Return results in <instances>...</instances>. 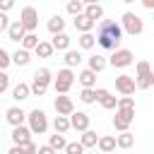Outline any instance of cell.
<instances>
[{"label":"cell","mask_w":154,"mask_h":154,"mask_svg":"<svg viewBox=\"0 0 154 154\" xmlns=\"http://www.w3.org/2000/svg\"><path fill=\"white\" fill-rule=\"evenodd\" d=\"M96 43L103 48V51H116L123 41V29L116 19H101L99 26H96Z\"/></svg>","instance_id":"cell-1"},{"label":"cell","mask_w":154,"mask_h":154,"mask_svg":"<svg viewBox=\"0 0 154 154\" xmlns=\"http://www.w3.org/2000/svg\"><path fill=\"white\" fill-rule=\"evenodd\" d=\"M118 24H120L123 34H130V36H140V34L144 31V22H142V17L135 14V12H125Z\"/></svg>","instance_id":"cell-2"},{"label":"cell","mask_w":154,"mask_h":154,"mask_svg":"<svg viewBox=\"0 0 154 154\" xmlns=\"http://www.w3.org/2000/svg\"><path fill=\"white\" fill-rule=\"evenodd\" d=\"M26 120H29V130H31V135H43L46 130H48V116H46V111H41V108H34V111H29L26 113Z\"/></svg>","instance_id":"cell-3"},{"label":"cell","mask_w":154,"mask_h":154,"mask_svg":"<svg viewBox=\"0 0 154 154\" xmlns=\"http://www.w3.org/2000/svg\"><path fill=\"white\" fill-rule=\"evenodd\" d=\"M72 82H75V72H72V67H63V70H58V75L53 77V89H55V94H67L70 87H72Z\"/></svg>","instance_id":"cell-4"},{"label":"cell","mask_w":154,"mask_h":154,"mask_svg":"<svg viewBox=\"0 0 154 154\" xmlns=\"http://www.w3.org/2000/svg\"><path fill=\"white\" fill-rule=\"evenodd\" d=\"M17 22L22 24V29H24V31H36V26H38V10H36L34 5L22 7V12H19V19H17Z\"/></svg>","instance_id":"cell-5"},{"label":"cell","mask_w":154,"mask_h":154,"mask_svg":"<svg viewBox=\"0 0 154 154\" xmlns=\"http://www.w3.org/2000/svg\"><path fill=\"white\" fill-rule=\"evenodd\" d=\"M106 63L111 65V67H128V65H132L135 63V55H132V51L130 48H116L113 53H111V58H106Z\"/></svg>","instance_id":"cell-6"},{"label":"cell","mask_w":154,"mask_h":154,"mask_svg":"<svg viewBox=\"0 0 154 154\" xmlns=\"http://www.w3.org/2000/svg\"><path fill=\"white\" fill-rule=\"evenodd\" d=\"M132 120H135V108H116V116H113V128H116L118 132L130 130Z\"/></svg>","instance_id":"cell-7"},{"label":"cell","mask_w":154,"mask_h":154,"mask_svg":"<svg viewBox=\"0 0 154 154\" xmlns=\"http://www.w3.org/2000/svg\"><path fill=\"white\" fill-rule=\"evenodd\" d=\"M67 120H70V130H77V132L89 130V113H84V111H72L67 116Z\"/></svg>","instance_id":"cell-8"},{"label":"cell","mask_w":154,"mask_h":154,"mask_svg":"<svg viewBox=\"0 0 154 154\" xmlns=\"http://www.w3.org/2000/svg\"><path fill=\"white\" fill-rule=\"evenodd\" d=\"M116 89L123 96H132L135 94V77L132 75H118L116 77Z\"/></svg>","instance_id":"cell-9"},{"label":"cell","mask_w":154,"mask_h":154,"mask_svg":"<svg viewBox=\"0 0 154 154\" xmlns=\"http://www.w3.org/2000/svg\"><path fill=\"white\" fill-rule=\"evenodd\" d=\"M53 106H55V113L58 116H70L75 111V101L70 96H65V94H58L55 101H53Z\"/></svg>","instance_id":"cell-10"},{"label":"cell","mask_w":154,"mask_h":154,"mask_svg":"<svg viewBox=\"0 0 154 154\" xmlns=\"http://www.w3.org/2000/svg\"><path fill=\"white\" fill-rule=\"evenodd\" d=\"M94 94H96V101L101 103V108H106V111H113V108H116L118 99H116L108 89H101V87H99V89H94Z\"/></svg>","instance_id":"cell-11"},{"label":"cell","mask_w":154,"mask_h":154,"mask_svg":"<svg viewBox=\"0 0 154 154\" xmlns=\"http://www.w3.org/2000/svg\"><path fill=\"white\" fill-rule=\"evenodd\" d=\"M5 120H7L12 128H17V125H24V120H26V113L22 111V106H10V108L5 111Z\"/></svg>","instance_id":"cell-12"},{"label":"cell","mask_w":154,"mask_h":154,"mask_svg":"<svg viewBox=\"0 0 154 154\" xmlns=\"http://www.w3.org/2000/svg\"><path fill=\"white\" fill-rule=\"evenodd\" d=\"M12 144H26V142H31V130L26 128V125H17V128H12Z\"/></svg>","instance_id":"cell-13"},{"label":"cell","mask_w":154,"mask_h":154,"mask_svg":"<svg viewBox=\"0 0 154 154\" xmlns=\"http://www.w3.org/2000/svg\"><path fill=\"white\" fill-rule=\"evenodd\" d=\"M82 14L96 24V22H101V19H103V7H101V2H96V5H84Z\"/></svg>","instance_id":"cell-14"},{"label":"cell","mask_w":154,"mask_h":154,"mask_svg":"<svg viewBox=\"0 0 154 154\" xmlns=\"http://www.w3.org/2000/svg\"><path fill=\"white\" fill-rule=\"evenodd\" d=\"M96 147H99L101 154H111V152L116 149V135H99Z\"/></svg>","instance_id":"cell-15"},{"label":"cell","mask_w":154,"mask_h":154,"mask_svg":"<svg viewBox=\"0 0 154 154\" xmlns=\"http://www.w3.org/2000/svg\"><path fill=\"white\" fill-rule=\"evenodd\" d=\"M10 60H12V65L24 67V65H29V63H31V53H29V51H24V48H17L14 53H10Z\"/></svg>","instance_id":"cell-16"},{"label":"cell","mask_w":154,"mask_h":154,"mask_svg":"<svg viewBox=\"0 0 154 154\" xmlns=\"http://www.w3.org/2000/svg\"><path fill=\"white\" fill-rule=\"evenodd\" d=\"M77 79H79L82 89H96V72H91L89 67H87V70H82V72L77 75Z\"/></svg>","instance_id":"cell-17"},{"label":"cell","mask_w":154,"mask_h":154,"mask_svg":"<svg viewBox=\"0 0 154 154\" xmlns=\"http://www.w3.org/2000/svg\"><path fill=\"white\" fill-rule=\"evenodd\" d=\"M70 41H72V38H70L65 31H60V34H55V36L51 38V46H53V51H63V53H65V51L70 48Z\"/></svg>","instance_id":"cell-18"},{"label":"cell","mask_w":154,"mask_h":154,"mask_svg":"<svg viewBox=\"0 0 154 154\" xmlns=\"http://www.w3.org/2000/svg\"><path fill=\"white\" fill-rule=\"evenodd\" d=\"M31 94H29V84L26 82H17L14 87H12V99L17 101V103H22L24 99H29Z\"/></svg>","instance_id":"cell-19"},{"label":"cell","mask_w":154,"mask_h":154,"mask_svg":"<svg viewBox=\"0 0 154 154\" xmlns=\"http://www.w3.org/2000/svg\"><path fill=\"white\" fill-rule=\"evenodd\" d=\"M106 55H101V53H94V55H89V70L91 72H101V70H106Z\"/></svg>","instance_id":"cell-20"},{"label":"cell","mask_w":154,"mask_h":154,"mask_svg":"<svg viewBox=\"0 0 154 154\" xmlns=\"http://www.w3.org/2000/svg\"><path fill=\"white\" fill-rule=\"evenodd\" d=\"M48 82L46 79H38V77H34L31 79V84H29V94H34V96H43L46 91H48Z\"/></svg>","instance_id":"cell-21"},{"label":"cell","mask_w":154,"mask_h":154,"mask_svg":"<svg viewBox=\"0 0 154 154\" xmlns=\"http://www.w3.org/2000/svg\"><path fill=\"white\" fill-rule=\"evenodd\" d=\"M24 34H26V31L22 29V24H19L17 19H14V22H10V26H7V38H10V41H17V43H19Z\"/></svg>","instance_id":"cell-22"},{"label":"cell","mask_w":154,"mask_h":154,"mask_svg":"<svg viewBox=\"0 0 154 154\" xmlns=\"http://www.w3.org/2000/svg\"><path fill=\"white\" fill-rule=\"evenodd\" d=\"M132 144H135V135H132L130 130H125V132L116 135V147H120V149H130Z\"/></svg>","instance_id":"cell-23"},{"label":"cell","mask_w":154,"mask_h":154,"mask_svg":"<svg viewBox=\"0 0 154 154\" xmlns=\"http://www.w3.org/2000/svg\"><path fill=\"white\" fill-rule=\"evenodd\" d=\"M46 26H48V31H51V34L55 36V34L65 31V19H63L60 14H53V17L48 19V24H46Z\"/></svg>","instance_id":"cell-24"},{"label":"cell","mask_w":154,"mask_h":154,"mask_svg":"<svg viewBox=\"0 0 154 154\" xmlns=\"http://www.w3.org/2000/svg\"><path fill=\"white\" fill-rule=\"evenodd\" d=\"M94 26H96V24H94L91 19H87L84 14H77V17H75V29H77L79 34H87V31H91Z\"/></svg>","instance_id":"cell-25"},{"label":"cell","mask_w":154,"mask_h":154,"mask_svg":"<svg viewBox=\"0 0 154 154\" xmlns=\"http://www.w3.org/2000/svg\"><path fill=\"white\" fill-rule=\"evenodd\" d=\"M38 41H41V38L36 36V31H26V34L22 36V41H19V43H22V48H24V51H29V53H31V51L36 48V43H38Z\"/></svg>","instance_id":"cell-26"},{"label":"cell","mask_w":154,"mask_h":154,"mask_svg":"<svg viewBox=\"0 0 154 154\" xmlns=\"http://www.w3.org/2000/svg\"><path fill=\"white\" fill-rule=\"evenodd\" d=\"M63 60H65V67H75V65H79V63H82V53H79V51H75V48H67Z\"/></svg>","instance_id":"cell-27"},{"label":"cell","mask_w":154,"mask_h":154,"mask_svg":"<svg viewBox=\"0 0 154 154\" xmlns=\"http://www.w3.org/2000/svg\"><path fill=\"white\" fill-rule=\"evenodd\" d=\"M96 140H99L96 130H84L82 137H79V144H82L84 149H89V147H96Z\"/></svg>","instance_id":"cell-28"},{"label":"cell","mask_w":154,"mask_h":154,"mask_svg":"<svg viewBox=\"0 0 154 154\" xmlns=\"http://www.w3.org/2000/svg\"><path fill=\"white\" fill-rule=\"evenodd\" d=\"M77 43H79V48H82V51H91V48L96 46V38H94V34H91V31H87V34H79Z\"/></svg>","instance_id":"cell-29"},{"label":"cell","mask_w":154,"mask_h":154,"mask_svg":"<svg viewBox=\"0 0 154 154\" xmlns=\"http://www.w3.org/2000/svg\"><path fill=\"white\" fill-rule=\"evenodd\" d=\"M53 130H55L58 135H65V132L70 130V120H67V116H55V118H53Z\"/></svg>","instance_id":"cell-30"},{"label":"cell","mask_w":154,"mask_h":154,"mask_svg":"<svg viewBox=\"0 0 154 154\" xmlns=\"http://www.w3.org/2000/svg\"><path fill=\"white\" fill-rule=\"evenodd\" d=\"M34 53H36L38 58H51V55H53V46H51V41H38L36 48H34Z\"/></svg>","instance_id":"cell-31"},{"label":"cell","mask_w":154,"mask_h":154,"mask_svg":"<svg viewBox=\"0 0 154 154\" xmlns=\"http://www.w3.org/2000/svg\"><path fill=\"white\" fill-rule=\"evenodd\" d=\"M65 144H67V140H65V135H51L48 137V147H53L55 152H60V149H65Z\"/></svg>","instance_id":"cell-32"},{"label":"cell","mask_w":154,"mask_h":154,"mask_svg":"<svg viewBox=\"0 0 154 154\" xmlns=\"http://www.w3.org/2000/svg\"><path fill=\"white\" fill-rule=\"evenodd\" d=\"M135 70H137V75H135V79H142V77H149V75H152V65H149L147 60H140Z\"/></svg>","instance_id":"cell-33"},{"label":"cell","mask_w":154,"mask_h":154,"mask_svg":"<svg viewBox=\"0 0 154 154\" xmlns=\"http://www.w3.org/2000/svg\"><path fill=\"white\" fill-rule=\"evenodd\" d=\"M67 14H72V17H77V14H82V10H84V5L79 2V0H67Z\"/></svg>","instance_id":"cell-34"},{"label":"cell","mask_w":154,"mask_h":154,"mask_svg":"<svg viewBox=\"0 0 154 154\" xmlns=\"http://www.w3.org/2000/svg\"><path fill=\"white\" fill-rule=\"evenodd\" d=\"M79 101H82V103H96L94 89H82V91H79Z\"/></svg>","instance_id":"cell-35"},{"label":"cell","mask_w":154,"mask_h":154,"mask_svg":"<svg viewBox=\"0 0 154 154\" xmlns=\"http://www.w3.org/2000/svg\"><path fill=\"white\" fill-rule=\"evenodd\" d=\"M154 84V75H149V77H142V79H135V89H149Z\"/></svg>","instance_id":"cell-36"},{"label":"cell","mask_w":154,"mask_h":154,"mask_svg":"<svg viewBox=\"0 0 154 154\" xmlns=\"http://www.w3.org/2000/svg\"><path fill=\"white\" fill-rule=\"evenodd\" d=\"M34 77H38V79H46V82H48V84H51V82H53V72H51V70H48V67H38V70H36V72H34Z\"/></svg>","instance_id":"cell-37"},{"label":"cell","mask_w":154,"mask_h":154,"mask_svg":"<svg viewBox=\"0 0 154 154\" xmlns=\"http://www.w3.org/2000/svg\"><path fill=\"white\" fill-rule=\"evenodd\" d=\"M65 154H84V147L79 142H67L65 144Z\"/></svg>","instance_id":"cell-38"},{"label":"cell","mask_w":154,"mask_h":154,"mask_svg":"<svg viewBox=\"0 0 154 154\" xmlns=\"http://www.w3.org/2000/svg\"><path fill=\"white\" fill-rule=\"evenodd\" d=\"M116 108H135V99L132 96H120L118 103H116Z\"/></svg>","instance_id":"cell-39"},{"label":"cell","mask_w":154,"mask_h":154,"mask_svg":"<svg viewBox=\"0 0 154 154\" xmlns=\"http://www.w3.org/2000/svg\"><path fill=\"white\" fill-rule=\"evenodd\" d=\"M12 65V60H10V53L5 51V48H0V70H7Z\"/></svg>","instance_id":"cell-40"},{"label":"cell","mask_w":154,"mask_h":154,"mask_svg":"<svg viewBox=\"0 0 154 154\" xmlns=\"http://www.w3.org/2000/svg\"><path fill=\"white\" fill-rule=\"evenodd\" d=\"M7 89H10V75L5 70H0V94L7 91Z\"/></svg>","instance_id":"cell-41"},{"label":"cell","mask_w":154,"mask_h":154,"mask_svg":"<svg viewBox=\"0 0 154 154\" xmlns=\"http://www.w3.org/2000/svg\"><path fill=\"white\" fill-rule=\"evenodd\" d=\"M12 7H14V0H0V12H5V14H7Z\"/></svg>","instance_id":"cell-42"},{"label":"cell","mask_w":154,"mask_h":154,"mask_svg":"<svg viewBox=\"0 0 154 154\" xmlns=\"http://www.w3.org/2000/svg\"><path fill=\"white\" fill-rule=\"evenodd\" d=\"M19 147L24 149V154H36V149H38L34 142H26V144H19Z\"/></svg>","instance_id":"cell-43"},{"label":"cell","mask_w":154,"mask_h":154,"mask_svg":"<svg viewBox=\"0 0 154 154\" xmlns=\"http://www.w3.org/2000/svg\"><path fill=\"white\" fill-rule=\"evenodd\" d=\"M7 26H10V17L5 12H0V31H7Z\"/></svg>","instance_id":"cell-44"},{"label":"cell","mask_w":154,"mask_h":154,"mask_svg":"<svg viewBox=\"0 0 154 154\" xmlns=\"http://www.w3.org/2000/svg\"><path fill=\"white\" fill-rule=\"evenodd\" d=\"M36 154H58L53 147H48V144H41L38 149H36Z\"/></svg>","instance_id":"cell-45"},{"label":"cell","mask_w":154,"mask_h":154,"mask_svg":"<svg viewBox=\"0 0 154 154\" xmlns=\"http://www.w3.org/2000/svg\"><path fill=\"white\" fill-rule=\"evenodd\" d=\"M7 154H24V149H22L19 144H12V147L7 149Z\"/></svg>","instance_id":"cell-46"},{"label":"cell","mask_w":154,"mask_h":154,"mask_svg":"<svg viewBox=\"0 0 154 154\" xmlns=\"http://www.w3.org/2000/svg\"><path fill=\"white\" fill-rule=\"evenodd\" d=\"M142 2V7H147V10H154V0H140Z\"/></svg>","instance_id":"cell-47"},{"label":"cell","mask_w":154,"mask_h":154,"mask_svg":"<svg viewBox=\"0 0 154 154\" xmlns=\"http://www.w3.org/2000/svg\"><path fill=\"white\" fill-rule=\"evenodd\" d=\"M79 2H82V5H96L99 0H79Z\"/></svg>","instance_id":"cell-48"},{"label":"cell","mask_w":154,"mask_h":154,"mask_svg":"<svg viewBox=\"0 0 154 154\" xmlns=\"http://www.w3.org/2000/svg\"><path fill=\"white\" fill-rule=\"evenodd\" d=\"M123 2H135V0H123Z\"/></svg>","instance_id":"cell-49"},{"label":"cell","mask_w":154,"mask_h":154,"mask_svg":"<svg viewBox=\"0 0 154 154\" xmlns=\"http://www.w3.org/2000/svg\"><path fill=\"white\" fill-rule=\"evenodd\" d=\"M65 2H67V0H65Z\"/></svg>","instance_id":"cell-50"},{"label":"cell","mask_w":154,"mask_h":154,"mask_svg":"<svg viewBox=\"0 0 154 154\" xmlns=\"http://www.w3.org/2000/svg\"><path fill=\"white\" fill-rule=\"evenodd\" d=\"M99 154H101V152H99Z\"/></svg>","instance_id":"cell-51"}]
</instances>
